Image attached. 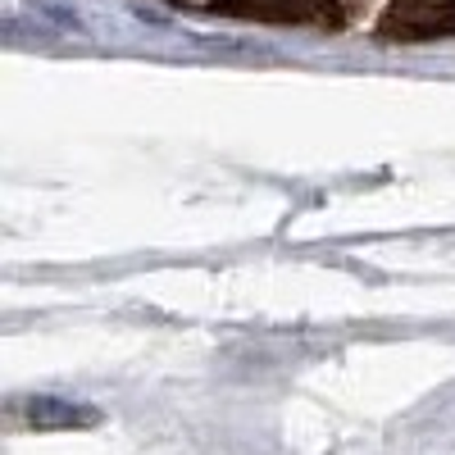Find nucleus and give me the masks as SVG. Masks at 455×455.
<instances>
[{
  "label": "nucleus",
  "mask_w": 455,
  "mask_h": 455,
  "mask_svg": "<svg viewBox=\"0 0 455 455\" xmlns=\"http://www.w3.org/2000/svg\"><path fill=\"white\" fill-rule=\"evenodd\" d=\"M228 19H255L278 28H341L337 0H214Z\"/></svg>",
  "instance_id": "nucleus-1"
},
{
  "label": "nucleus",
  "mask_w": 455,
  "mask_h": 455,
  "mask_svg": "<svg viewBox=\"0 0 455 455\" xmlns=\"http://www.w3.org/2000/svg\"><path fill=\"white\" fill-rule=\"evenodd\" d=\"M383 36L392 42H433V36H455V0H396L383 14Z\"/></svg>",
  "instance_id": "nucleus-2"
}]
</instances>
